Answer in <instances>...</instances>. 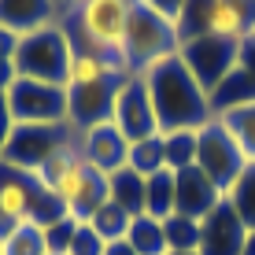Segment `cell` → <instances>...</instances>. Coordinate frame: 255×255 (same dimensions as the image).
Listing matches in <instances>:
<instances>
[{
  "label": "cell",
  "mask_w": 255,
  "mask_h": 255,
  "mask_svg": "<svg viewBox=\"0 0 255 255\" xmlns=\"http://www.w3.org/2000/svg\"><path fill=\"white\" fill-rule=\"evenodd\" d=\"M140 78L148 82V93H152L155 119H159L163 133L200 129L207 119H215L211 96L200 89V82L189 74V67L181 63V56H170V59H163V63L148 67Z\"/></svg>",
  "instance_id": "obj_1"
},
{
  "label": "cell",
  "mask_w": 255,
  "mask_h": 255,
  "mask_svg": "<svg viewBox=\"0 0 255 255\" xmlns=\"http://www.w3.org/2000/svg\"><path fill=\"white\" fill-rule=\"evenodd\" d=\"M126 22H129L126 0H78L74 7L59 15V26L70 33L74 48L89 52L126 48Z\"/></svg>",
  "instance_id": "obj_2"
},
{
  "label": "cell",
  "mask_w": 255,
  "mask_h": 255,
  "mask_svg": "<svg viewBox=\"0 0 255 255\" xmlns=\"http://www.w3.org/2000/svg\"><path fill=\"white\" fill-rule=\"evenodd\" d=\"M74 59V41L59 22H48L41 30H30L15 45V78L67 85V70Z\"/></svg>",
  "instance_id": "obj_3"
},
{
  "label": "cell",
  "mask_w": 255,
  "mask_h": 255,
  "mask_svg": "<svg viewBox=\"0 0 255 255\" xmlns=\"http://www.w3.org/2000/svg\"><path fill=\"white\" fill-rule=\"evenodd\" d=\"M181 52V33L178 26L163 15H155L152 7L133 4L129 7V22H126V56L133 74H144L148 67L163 63V59Z\"/></svg>",
  "instance_id": "obj_4"
},
{
  "label": "cell",
  "mask_w": 255,
  "mask_h": 255,
  "mask_svg": "<svg viewBox=\"0 0 255 255\" xmlns=\"http://www.w3.org/2000/svg\"><path fill=\"white\" fill-rule=\"evenodd\" d=\"M255 30V0H189L178 22L181 41L189 37H230L241 41Z\"/></svg>",
  "instance_id": "obj_5"
},
{
  "label": "cell",
  "mask_w": 255,
  "mask_h": 255,
  "mask_svg": "<svg viewBox=\"0 0 255 255\" xmlns=\"http://www.w3.org/2000/svg\"><path fill=\"white\" fill-rule=\"evenodd\" d=\"M15 126H67V85L15 78L4 89Z\"/></svg>",
  "instance_id": "obj_6"
},
{
  "label": "cell",
  "mask_w": 255,
  "mask_h": 255,
  "mask_svg": "<svg viewBox=\"0 0 255 255\" xmlns=\"http://www.w3.org/2000/svg\"><path fill=\"white\" fill-rule=\"evenodd\" d=\"M70 144H78V133L70 126H15L0 152V163L19 174H37L52 155Z\"/></svg>",
  "instance_id": "obj_7"
},
{
  "label": "cell",
  "mask_w": 255,
  "mask_h": 255,
  "mask_svg": "<svg viewBox=\"0 0 255 255\" xmlns=\"http://www.w3.org/2000/svg\"><path fill=\"white\" fill-rule=\"evenodd\" d=\"M196 166L215 181L218 189H222V196L230 192V185L244 174V166H248L241 144L233 140V133L222 126V119H218V115L207 119L204 126L196 129Z\"/></svg>",
  "instance_id": "obj_8"
},
{
  "label": "cell",
  "mask_w": 255,
  "mask_h": 255,
  "mask_svg": "<svg viewBox=\"0 0 255 255\" xmlns=\"http://www.w3.org/2000/svg\"><path fill=\"white\" fill-rule=\"evenodd\" d=\"M237 48L241 41H230V37H189L181 41V63L189 67V74L200 82V89L207 96L218 89V85L230 78V70L237 67Z\"/></svg>",
  "instance_id": "obj_9"
},
{
  "label": "cell",
  "mask_w": 255,
  "mask_h": 255,
  "mask_svg": "<svg viewBox=\"0 0 255 255\" xmlns=\"http://www.w3.org/2000/svg\"><path fill=\"white\" fill-rule=\"evenodd\" d=\"M111 122L129 140L163 133L159 119H155V104H152V93H148V82L140 74H129L115 85V93H111Z\"/></svg>",
  "instance_id": "obj_10"
},
{
  "label": "cell",
  "mask_w": 255,
  "mask_h": 255,
  "mask_svg": "<svg viewBox=\"0 0 255 255\" xmlns=\"http://www.w3.org/2000/svg\"><path fill=\"white\" fill-rule=\"evenodd\" d=\"M248 226L233 211L230 200H222L211 215L200 218V248L196 255H244Z\"/></svg>",
  "instance_id": "obj_11"
},
{
  "label": "cell",
  "mask_w": 255,
  "mask_h": 255,
  "mask_svg": "<svg viewBox=\"0 0 255 255\" xmlns=\"http://www.w3.org/2000/svg\"><path fill=\"white\" fill-rule=\"evenodd\" d=\"M78 148H82L85 163L104 170V174H111V170L129 163V137L111 119L100 122V126H89L85 133H78Z\"/></svg>",
  "instance_id": "obj_12"
},
{
  "label": "cell",
  "mask_w": 255,
  "mask_h": 255,
  "mask_svg": "<svg viewBox=\"0 0 255 255\" xmlns=\"http://www.w3.org/2000/svg\"><path fill=\"white\" fill-rule=\"evenodd\" d=\"M222 189L207 178L200 166H189V170L174 174V215H185V218H204L211 215L218 204H222Z\"/></svg>",
  "instance_id": "obj_13"
},
{
  "label": "cell",
  "mask_w": 255,
  "mask_h": 255,
  "mask_svg": "<svg viewBox=\"0 0 255 255\" xmlns=\"http://www.w3.org/2000/svg\"><path fill=\"white\" fill-rule=\"evenodd\" d=\"M119 82H96V85H78V89H67V126L74 133H85L89 126H100V122L111 119V93H115Z\"/></svg>",
  "instance_id": "obj_14"
},
{
  "label": "cell",
  "mask_w": 255,
  "mask_h": 255,
  "mask_svg": "<svg viewBox=\"0 0 255 255\" xmlns=\"http://www.w3.org/2000/svg\"><path fill=\"white\" fill-rule=\"evenodd\" d=\"M33 196H37V181H33L30 174H19V170L0 163V218H4L7 226L30 222Z\"/></svg>",
  "instance_id": "obj_15"
},
{
  "label": "cell",
  "mask_w": 255,
  "mask_h": 255,
  "mask_svg": "<svg viewBox=\"0 0 255 255\" xmlns=\"http://www.w3.org/2000/svg\"><path fill=\"white\" fill-rule=\"evenodd\" d=\"M56 0H0V26H7L11 33H30L41 26L56 22Z\"/></svg>",
  "instance_id": "obj_16"
},
{
  "label": "cell",
  "mask_w": 255,
  "mask_h": 255,
  "mask_svg": "<svg viewBox=\"0 0 255 255\" xmlns=\"http://www.w3.org/2000/svg\"><path fill=\"white\" fill-rule=\"evenodd\" d=\"M108 200L119 204L122 211H129L133 218L144 215V178L137 170H129V166L111 170L108 174Z\"/></svg>",
  "instance_id": "obj_17"
},
{
  "label": "cell",
  "mask_w": 255,
  "mask_h": 255,
  "mask_svg": "<svg viewBox=\"0 0 255 255\" xmlns=\"http://www.w3.org/2000/svg\"><path fill=\"white\" fill-rule=\"evenodd\" d=\"M222 126L233 133V140L241 144L244 159L255 163V100H244V104H233V108L218 111Z\"/></svg>",
  "instance_id": "obj_18"
},
{
  "label": "cell",
  "mask_w": 255,
  "mask_h": 255,
  "mask_svg": "<svg viewBox=\"0 0 255 255\" xmlns=\"http://www.w3.org/2000/svg\"><path fill=\"white\" fill-rule=\"evenodd\" d=\"M126 244L137 255H170L163 222H159V218H152V215H137L133 218V226H129V233H126Z\"/></svg>",
  "instance_id": "obj_19"
},
{
  "label": "cell",
  "mask_w": 255,
  "mask_h": 255,
  "mask_svg": "<svg viewBox=\"0 0 255 255\" xmlns=\"http://www.w3.org/2000/svg\"><path fill=\"white\" fill-rule=\"evenodd\" d=\"M129 170H137L140 178H152V174L166 170V144H163V133H152V137H140V140H129Z\"/></svg>",
  "instance_id": "obj_20"
},
{
  "label": "cell",
  "mask_w": 255,
  "mask_h": 255,
  "mask_svg": "<svg viewBox=\"0 0 255 255\" xmlns=\"http://www.w3.org/2000/svg\"><path fill=\"white\" fill-rule=\"evenodd\" d=\"M144 215L159 218V222L174 215V170H159L144 178Z\"/></svg>",
  "instance_id": "obj_21"
},
{
  "label": "cell",
  "mask_w": 255,
  "mask_h": 255,
  "mask_svg": "<svg viewBox=\"0 0 255 255\" xmlns=\"http://www.w3.org/2000/svg\"><path fill=\"white\" fill-rule=\"evenodd\" d=\"M0 255H48L45 226H37V222H19L7 237H0Z\"/></svg>",
  "instance_id": "obj_22"
},
{
  "label": "cell",
  "mask_w": 255,
  "mask_h": 255,
  "mask_svg": "<svg viewBox=\"0 0 255 255\" xmlns=\"http://www.w3.org/2000/svg\"><path fill=\"white\" fill-rule=\"evenodd\" d=\"M96 82H111L108 67H104V56L100 52H89V48H74V59H70V70H67V89L96 85Z\"/></svg>",
  "instance_id": "obj_23"
},
{
  "label": "cell",
  "mask_w": 255,
  "mask_h": 255,
  "mask_svg": "<svg viewBox=\"0 0 255 255\" xmlns=\"http://www.w3.org/2000/svg\"><path fill=\"white\" fill-rule=\"evenodd\" d=\"M166 144V170L181 174L189 166H196V129H174V133H163Z\"/></svg>",
  "instance_id": "obj_24"
},
{
  "label": "cell",
  "mask_w": 255,
  "mask_h": 255,
  "mask_svg": "<svg viewBox=\"0 0 255 255\" xmlns=\"http://www.w3.org/2000/svg\"><path fill=\"white\" fill-rule=\"evenodd\" d=\"M89 222H93V230L100 233L108 244H119V241H126L129 226H133V215H129V211H122L119 204H111V200H108V204L96 211Z\"/></svg>",
  "instance_id": "obj_25"
},
{
  "label": "cell",
  "mask_w": 255,
  "mask_h": 255,
  "mask_svg": "<svg viewBox=\"0 0 255 255\" xmlns=\"http://www.w3.org/2000/svg\"><path fill=\"white\" fill-rule=\"evenodd\" d=\"M226 200H230L233 211L244 218V226H248V230H255V163L244 166V174L230 185Z\"/></svg>",
  "instance_id": "obj_26"
},
{
  "label": "cell",
  "mask_w": 255,
  "mask_h": 255,
  "mask_svg": "<svg viewBox=\"0 0 255 255\" xmlns=\"http://www.w3.org/2000/svg\"><path fill=\"white\" fill-rule=\"evenodd\" d=\"M163 233H166V244L170 252H196L200 248V222L196 218H185V215H170L163 218Z\"/></svg>",
  "instance_id": "obj_27"
},
{
  "label": "cell",
  "mask_w": 255,
  "mask_h": 255,
  "mask_svg": "<svg viewBox=\"0 0 255 255\" xmlns=\"http://www.w3.org/2000/svg\"><path fill=\"white\" fill-rule=\"evenodd\" d=\"M104 248H108V241L93 230L89 218H82L78 230H74V241H70V252L67 255H104Z\"/></svg>",
  "instance_id": "obj_28"
},
{
  "label": "cell",
  "mask_w": 255,
  "mask_h": 255,
  "mask_svg": "<svg viewBox=\"0 0 255 255\" xmlns=\"http://www.w3.org/2000/svg\"><path fill=\"white\" fill-rule=\"evenodd\" d=\"M15 45H19V33L0 26V93L15 82Z\"/></svg>",
  "instance_id": "obj_29"
},
{
  "label": "cell",
  "mask_w": 255,
  "mask_h": 255,
  "mask_svg": "<svg viewBox=\"0 0 255 255\" xmlns=\"http://www.w3.org/2000/svg\"><path fill=\"white\" fill-rule=\"evenodd\" d=\"M74 230H78V218H59V222H52L45 226V244H48V252H70V241H74Z\"/></svg>",
  "instance_id": "obj_30"
},
{
  "label": "cell",
  "mask_w": 255,
  "mask_h": 255,
  "mask_svg": "<svg viewBox=\"0 0 255 255\" xmlns=\"http://www.w3.org/2000/svg\"><path fill=\"white\" fill-rule=\"evenodd\" d=\"M144 7H152L155 15H163V19H170L174 26L181 22V15H185V4L189 0H140Z\"/></svg>",
  "instance_id": "obj_31"
},
{
  "label": "cell",
  "mask_w": 255,
  "mask_h": 255,
  "mask_svg": "<svg viewBox=\"0 0 255 255\" xmlns=\"http://www.w3.org/2000/svg\"><path fill=\"white\" fill-rule=\"evenodd\" d=\"M11 129H15V119H11V108H7L4 93H0V152H4V144H7V137H11Z\"/></svg>",
  "instance_id": "obj_32"
},
{
  "label": "cell",
  "mask_w": 255,
  "mask_h": 255,
  "mask_svg": "<svg viewBox=\"0 0 255 255\" xmlns=\"http://www.w3.org/2000/svg\"><path fill=\"white\" fill-rule=\"evenodd\" d=\"M104 255H137V252L129 248L126 241H119V244H108V248H104Z\"/></svg>",
  "instance_id": "obj_33"
},
{
  "label": "cell",
  "mask_w": 255,
  "mask_h": 255,
  "mask_svg": "<svg viewBox=\"0 0 255 255\" xmlns=\"http://www.w3.org/2000/svg\"><path fill=\"white\" fill-rule=\"evenodd\" d=\"M244 255H255V230H248V241H244Z\"/></svg>",
  "instance_id": "obj_34"
},
{
  "label": "cell",
  "mask_w": 255,
  "mask_h": 255,
  "mask_svg": "<svg viewBox=\"0 0 255 255\" xmlns=\"http://www.w3.org/2000/svg\"><path fill=\"white\" fill-rule=\"evenodd\" d=\"M74 4H78V0H56V11H59V15H63V11H67V7H74ZM56 22H59V19H56Z\"/></svg>",
  "instance_id": "obj_35"
},
{
  "label": "cell",
  "mask_w": 255,
  "mask_h": 255,
  "mask_svg": "<svg viewBox=\"0 0 255 255\" xmlns=\"http://www.w3.org/2000/svg\"><path fill=\"white\" fill-rule=\"evenodd\" d=\"M170 255H181V252H170ZM185 255H196V252H185Z\"/></svg>",
  "instance_id": "obj_36"
},
{
  "label": "cell",
  "mask_w": 255,
  "mask_h": 255,
  "mask_svg": "<svg viewBox=\"0 0 255 255\" xmlns=\"http://www.w3.org/2000/svg\"><path fill=\"white\" fill-rule=\"evenodd\" d=\"M126 4H129V7H133V4H140V0H126Z\"/></svg>",
  "instance_id": "obj_37"
},
{
  "label": "cell",
  "mask_w": 255,
  "mask_h": 255,
  "mask_svg": "<svg viewBox=\"0 0 255 255\" xmlns=\"http://www.w3.org/2000/svg\"><path fill=\"white\" fill-rule=\"evenodd\" d=\"M48 255H63V252H48Z\"/></svg>",
  "instance_id": "obj_38"
}]
</instances>
